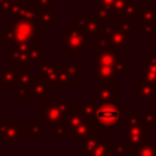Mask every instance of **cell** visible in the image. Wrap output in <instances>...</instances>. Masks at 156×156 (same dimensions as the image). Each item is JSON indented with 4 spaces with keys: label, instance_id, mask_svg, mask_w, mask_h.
Segmentation results:
<instances>
[{
    "label": "cell",
    "instance_id": "cell-1",
    "mask_svg": "<svg viewBox=\"0 0 156 156\" xmlns=\"http://www.w3.org/2000/svg\"><path fill=\"white\" fill-rule=\"evenodd\" d=\"M119 118V110L115 105H104L97 111V119L104 126H112Z\"/></svg>",
    "mask_w": 156,
    "mask_h": 156
}]
</instances>
